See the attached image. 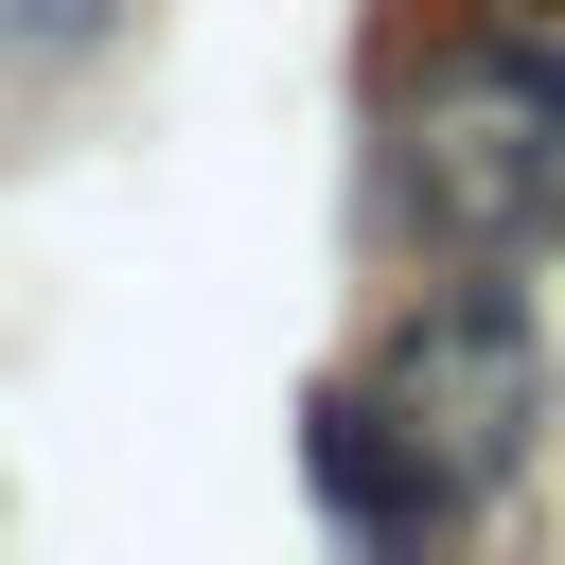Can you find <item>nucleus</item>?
Segmentation results:
<instances>
[{"label": "nucleus", "instance_id": "nucleus-1", "mask_svg": "<svg viewBox=\"0 0 565 565\" xmlns=\"http://www.w3.org/2000/svg\"><path fill=\"white\" fill-rule=\"evenodd\" d=\"M406 159L459 230H565V0L459 18L406 106Z\"/></svg>", "mask_w": 565, "mask_h": 565}]
</instances>
